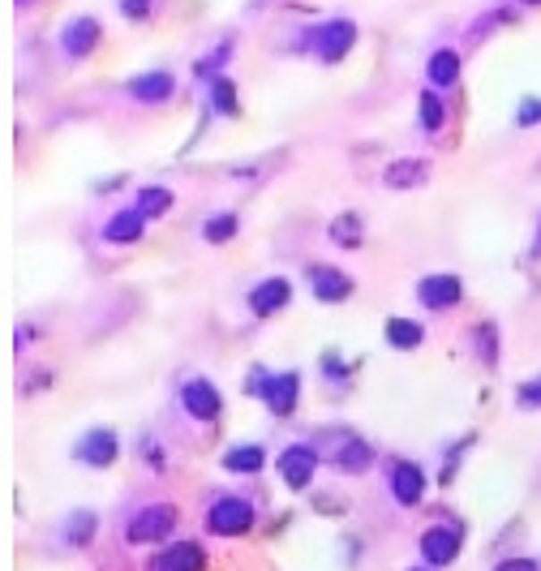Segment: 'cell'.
Instances as JSON below:
<instances>
[{
  "label": "cell",
  "instance_id": "1",
  "mask_svg": "<svg viewBox=\"0 0 541 571\" xmlns=\"http://www.w3.org/2000/svg\"><path fill=\"white\" fill-rule=\"evenodd\" d=\"M176 528V507L173 503H155V507H142L138 516L130 520L125 537L130 546H155V542H168Z\"/></svg>",
  "mask_w": 541,
  "mask_h": 571
},
{
  "label": "cell",
  "instance_id": "2",
  "mask_svg": "<svg viewBox=\"0 0 541 571\" xmlns=\"http://www.w3.org/2000/svg\"><path fill=\"white\" fill-rule=\"evenodd\" d=\"M254 528V507L237 499V494H224L216 503L207 507V533H216V537H241V533H249Z\"/></svg>",
  "mask_w": 541,
  "mask_h": 571
},
{
  "label": "cell",
  "instance_id": "3",
  "mask_svg": "<svg viewBox=\"0 0 541 571\" xmlns=\"http://www.w3.org/2000/svg\"><path fill=\"white\" fill-rule=\"evenodd\" d=\"M280 482L288 490H305V485L314 482V473H318V451L314 447H305V442H292V447H283L280 451Z\"/></svg>",
  "mask_w": 541,
  "mask_h": 571
},
{
  "label": "cell",
  "instance_id": "4",
  "mask_svg": "<svg viewBox=\"0 0 541 571\" xmlns=\"http://www.w3.org/2000/svg\"><path fill=\"white\" fill-rule=\"evenodd\" d=\"M254 391L266 399V408H271L275 417H292V413H297V396H301V378H297L292 370L271 374V378H262Z\"/></svg>",
  "mask_w": 541,
  "mask_h": 571
},
{
  "label": "cell",
  "instance_id": "5",
  "mask_svg": "<svg viewBox=\"0 0 541 571\" xmlns=\"http://www.w3.org/2000/svg\"><path fill=\"white\" fill-rule=\"evenodd\" d=\"M73 456L82 464H90V468H108V464H116V456H121V439H116V430H108V425L87 430L82 442L73 447Z\"/></svg>",
  "mask_w": 541,
  "mask_h": 571
},
{
  "label": "cell",
  "instance_id": "6",
  "mask_svg": "<svg viewBox=\"0 0 541 571\" xmlns=\"http://www.w3.org/2000/svg\"><path fill=\"white\" fill-rule=\"evenodd\" d=\"M357 39V26L344 22V18H335V22H326L318 35H314V52H318V61L323 65H340L348 56V47Z\"/></svg>",
  "mask_w": 541,
  "mask_h": 571
},
{
  "label": "cell",
  "instance_id": "7",
  "mask_svg": "<svg viewBox=\"0 0 541 571\" xmlns=\"http://www.w3.org/2000/svg\"><path fill=\"white\" fill-rule=\"evenodd\" d=\"M181 404H185V413L194 421H216L219 413H224V396H219L207 378H190V382L181 387Z\"/></svg>",
  "mask_w": 541,
  "mask_h": 571
},
{
  "label": "cell",
  "instance_id": "8",
  "mask_svg": "<svg viewBox=\"0 0 541 571\" xmlns=\"http://www.w3.org/2000/svg\"><path fill=\"white\" fill-rule=\"evenodd\" d=\"M417 550H421V558H426L430 567H447V563H455V554H460V533L447 525H434L421 533Z\"/></svg>",
  "mask_w": 541,
  "mask_h": 571
},
{
  "label": "cell",
  "instance_id": "9",
  "mask_svg": "<svg viewBox=\"0 0 541 571\" xmlns=\"http://www.w3.org/2000/svg\"><path fill=\"white\" fill-rule=\"evenodd\" d=\"M391 494H395L400 507H417L426 499V473L412 460H395V468H391Z\"/></svg>",
  "mask_w": 541,
  "mask_h": 571
},
{
  "label": "cell",
  "instance_id": "10",
  "mask_svg": "<svg viewBox=\"0 0 541 571\" xmlns=\"http://www.w3.org/2000/svg\"><path fill=\"white\" fill-rule=\"evenodd\" d=\"M305 275H309V292H314L318 301H326V306L352 297V280H348L344 271H335V266H309Z\"/></svg>",
  "mask_w": 541,
  "mask_h": 571
},
{
  "label": "cell",
  "instance_id": "11",
  "mask_svg": "<svg viewBox=\"0 0 541 571\" xmlns=\"http://www.w3.org/2000/svg\"><path fill=\"white\" fill-rule=\"evenodd\" d=\"M417 301L426 309H452L460 301V280L447 275V271H438V275H426L421 284H417Z\"/></svg>",
  "mask_w": 541,
  "mask_h": 571
},
{
  "label": "cell",
  "instance_id": "12",
  "mask_svg": "<svg viewBox=\"0 0 541 571\" xmlns=\"http://www.w3.org/2000/svg\"><path fill=\"white\" fill-rule=\"evenodd\" d=\"M288 301H292V284H288L283 275H271V280H262V284L249 292V309H254L258 318H271V314H280Z\"/></svg>",
  "mask_w": 541,
  "mask_h": 571
},
{
  "label": "cell",
  "instance_id": "13",
  "mask_svg": "<svg viewBox=\"0 0 541 571\" xmlns=\"http://www.w3.org/2000/svg\"><path fill=\"white\" fill-rule=\"evenodd\" d=\"M176 90V78L168 69H151V73H138L130 82V95L138 104H168Z\"/></svg>",
  "mask_w": 541,
  "mask_h": 571
},
{
  "label": "cell",
  "instance_id": "14",
  "mask_svg": "<svg viewBox=\"0 0 541 571\" xmlns=\"http://www.w3.org/2000/svg\"><path fill=\"white\" fill-rule=\"evenodd\" d=\"M142 232H147V215L138 206H125V211H116L104 223V241L108 245H133V241H142Z\"/></svg>",
  "mask_w": 541,
  "mask_h": 571
},
{
  "label": "cell",
  "instance_id": "15",
  "mask_svg": "<svg viewBox=\"0 0 541 571\" xmlns=\"http://www.w3.org/2000/svg\"><path fill=\"white\" fill-rule=\"evenodd\" d=\"M155 571H207V550L198 542H176L155 558Z\"/></svg>",
  "mask_w": 541,
  "mask_h": 571
},
{
  "label": "cell",
  "instance_id": "16",
  "mask_svg": "<svg viewBox=\"0 0 541 571\" xmlns=\"http://www.w3.org/2000/svg\"><path fill=\"white\" fill-rule=\"evenodd\" d=\"M65 52L73 56V61H82V56H90L95 52V44H99V22L95 18H73V22L65 26Z\"/></svg>",
  "mask_w": 541,
  "mask_h": 571
},
{
  "label": "cell",
  "instance_id": "17",
  "mask_svg": "<svg viewBox=\"0 0 541 571\" xmlns=\"http://www.w3.org/2000/svg\"><path fill=\"white\" fill-rule=\"evenodd\" d=\"M426 172H430L426 159H395L383 172V185L387 189H417V185H426Z\"/></svg>",
  "mask_w": 541,
  "mask_h": 571
},
{
  "label": "cell",
  "instance_id": "18",
  "mask_svg": "<svg viewBox=\"0 0 541 571\" xmlns=\"http://www.w3.org/2000/svg\"><path fill=\"white\" fill-rule=\"evenodd\" d=\"M426 73H430L434 87H455V78H460V52L438 47V52L430 56V65H426Z\"/></svg>",
  "mask_w": 541,
  "mask_h": 571
},
{
  "label": "cell",
  "instance_id": "19",
  "mask_svg": "<svg viewBox=\"0 0 541 571\" xmlns=\"http://www.w3.org/2000/svg\"><path fill=\"white\" fill-rule=\"evenodd\" d=\"M421 340H426V331L417 327L412 318H387V344H391V348L412 352Z\"/></svg>",
  "mask_w": 541,
  "mask_h": 571
},
{
  "label": "cell",
  "instance_id": "20",
  "mask_svg": "<svg viewBox=\"0 0 541 571\" xmlns=\"http://www.w3.org/2000/svg\"><path fill=\"white\" fill-rule=\"evenodd\" d=\"M262 464H266V456H262V447H254V442L232 447V451L224 456V468H228V473H258Z\"/></svg>",
  "mask_w": 541,
  "mask_h": 571
},
{
  "label": "cell",
  "instance_id": "21",
  "mask_svg": "<svg viewBox=\"0 0 541 571\" xmlns=\"http://www.w3.org/2000/svg\"><path fill=\"white\" fill-rule=\"evenodd\" d=\"M168 206H173V189H164V185H142L138 189V211L155 220V215H168Z\"/></svg>",
  "mask_w": 541,
  "mask_h": 571
},
{
  "label": "cell",
  "instance_id": "22",
  "mask_svg": "<svg viewBox=\"0 0 541 571\" xmlns=\"http://www.w3.org/2000/svg\"><path fill=\"white\" fill-rule=\"evenodd\" d=\"M417 112H421V130L426 133H438L443 121H447V108H443V99H438L434 90H426V95L417 99Z\"/></svg>",
  "mask_w": 541,
  "mask_h": 571
},
{
  "label": "cell",
  "instance_id": "23",
  "mask_svg": "<svg viewBox=\"0 0 541 571\" xmlns=\"http://www.w3.org/2000/svg\"><path fill=\"white\" fill-rule=\"evenodd\" d=\"M361 220L357 215H340V220H331V241L335 245H344V249H357L361 245Z\"/></svg>",
  "mask_w": 541,
  "mask_h": 571
},
{
  "label": "cell",
  "instance_id": "24",
  "mask_svg": "<svg viewBox=\"0 0 541 571\" xmlns=\"http://www.w3.org/2000/svg\"><path fill=\"white\" fill-rule=\"evenodd\" d=\"M369 460H374V456H369V447L361 439H348L344 451H340V468H344V473H366Z\"/></svg>",
  "mask_w": 541,
  "mask_h": 571
},
{
  "label": "cell",
  "instance_id": "25",
  "mask_svg": "<svg viewBox=\"0 0 541 571\" xmlns=\"http://www.w3.org/2000/svg\"><path fill=\"white\" fill-rule=\"evenodd\" d=\"M202 237L211 245L232 241V237H237V215H216V220H207L202 223Z\"/></svg>",
  "mask_w": 541,
  "mask_h": 571
},
{
  "label": "cell",
  "instance_id": "26",
  "mask_svg": "<svg viewBox=\"0 0 541 571\" xmlns=\"http://www.w3.org/2000/svg\"><path fill=\"white\" fill-rule=\"evenodd\" d=\"M211 99H216V112H224V116L237 112V87H232L228 78H216V82H211Z\"/></svg>",
  "mask_w": 541,
  "mask_h": 571
},
{
  "label": "cell",
  "instance_id": "27",
  "mask_svg": "<svg viewBox=\"0 0 541 571\" xmlns=\"http://www.w3.org/2000/svg\"><path fill=\"white\" fill-rule=\"evenodd\" d=\"M90 533H95V516H90V511H78V516L69 520V542H73V546H87Z\"/></svg>",
  "mask_w": 541,
  "mask_h": 571
},
{
  "label": "cell",
  "instance_id": "28",
  "mask_svg": "<svg viewBox=\"0 0 541 571\" xmlns=\"http://www.w3.org/2000/svg\"><path fill=\"white\" fill-rule=\"evenodd\" d=\"M477 352H481V361H486V365H495V361H498L495 327H490V323H486V327H477Z\"/></svg>",
  "mask_w": 541,
  "mask_h": 571
},
{
  "label": "cell",
  "instance_id": "29",
  "mask_svg": "<svg viewBox=\"0 0 541 571\" xmlns=\"http://www.w3.org/2000/svg\"><path fill=\"white\" fill-rule=\"evenodd\" d=\"M516 404H520V408H541V374L533 378V382L516 387Z\"/></svg>",
  "mask_w": 541,
  "mask_h": 571
},
{
  "label": "cell",
  "instance_id": "30",
  "mask_svg": "<svg viewBox=\"0 0 541 571\" xmlns=\"http://www.w3.org/2000/svg\"><path fill=\"white\" fill-rule=\"evenodd\" d=\"M541 121V99H524L516 108V125H537Z\"/></svg>",
  "mask_w": 541,
  "mask_h": 571
},
{
  "label": "cell",
  "instance_id": "31",
  "mask_svg": "<svg viewBox=\"0 0 541 571\" xmlns=\"http://www.w3.org/2000/svg\"><path fill=\"white\" fill-rule=\"evenodd\" d=\"M121 13L138 22V18H147V13H151V0H121Z\"/></svg>",
  "mask_w": 541,
  "mask_h": 571
},
{
  "label": "cell",
  "instance_id": "32",
  "mask_svg": "<svg viewBox=\"0 0 541 571\" xmlns=\"http://www.w3.org/2000/svg\"><path fill=\"white\" fill-rule=\"evenodd\" d=\"M495 571H537V563L533 558H503Z\"/></svg>",
  "mask_w": 541,
  "mask_h": 571
},
{
  "label": "cell",
  "instance_id": "33",
  "mask_svg": "<svg viewBox=\"0 0 541 571\" xmlns=\"http://www.w3.org/2000/svg\"><path fill=\"white\" fill-rule=\"evenodd\" d=\"M533 254H537V258H541V228H537V245H533Z\"/></svg>",
  "mask_w": 541,
  "mask_h": 571
},
{
  "label": "cell",
  "instance_id": "34",
  "mask_svg": "<svg viewBox=\"0 0 541 571\" xmlns=\"http://www.w3.org/2000/svg\"><path fill=\"white\" fill-rule=\"evenodd\" d=\"M524 4H541V0H524Z\"/></svg>",
  "mask_w": 541,
  "mask_h": 571
},
{
  "label": "cell",
  "instance_id": "35",
  "mask_svg": "<svg viewBox=\"0 0 541 571\" xmlns=\"http://www.w3.org/2000/svg\"><path fill=\"white\" fill-rule=\"evenodd\" d=\"M18 4H30V0H18Z\"/></svg>",
  "mask_w": 541,
  "mask_h": 571
}]
</instances>
